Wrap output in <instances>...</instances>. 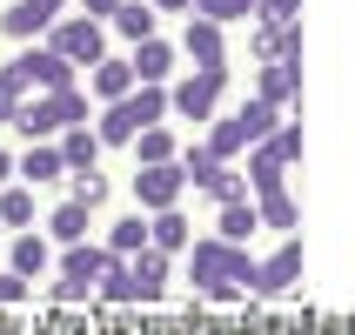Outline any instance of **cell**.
<instances>
[{"instance_id": "cell-1", "label": "cell", "mask_w": 355, "mask_h": 335, "mask_svg": "<svg viewBox=\"0 0 355 335\" xmlns=\"http://www.w3.org/2000/svg\"><path fill=\"white\" fill-rule=\"evenodd\" d=\"M255 275H261V261L248 255L241 241L208 235V241H195V248H188V282H195V295L208 289V282H241V289H255Z\"/></svg>"}, {"instance_id": "cell-2", "label": "cell", "mask_w": 355, "mask_h": 335, "mask_svg": "<svg viewBox=\"0 0 355 335\" xmlns=\"http://www.w3.org/2000/svg\"><path fill=\"white\" fill-rule=\"evenodd\" d=\"M47 47L54 54H67L74 67H94V60H107V20H94V14H60L54 27H47Z\"/></svg>"}, {"instance_id": "cell-3", "label": "cell", "mask_w": 355, "mask_h": 335, "mask_svg": "<svg viewBox=\"0 0 355 335\" xmlns=\"http://www.w3.org/2000/svg\"><path fill=\"white\" fill-rule=\"evenodd\" d=\"M7 67H14L20 80H27V87H34V94H60V87H74V60L67 54H54V47H47V40H27V47H20L14 60H7Z\"/></svg>"}, {"instance_id": "cell-4", "label": "cell", "mask_w": 355, "mask_h": 335, "mask_svg": "<svg viewBox=\"0 0 355 335\" xmlns=\"http://www.w3.org/2000/svg\"><path fill=\"white\" fill-rule=\"evenodd\" d=\"M181 195H188V168H181V161H148V168H135V201H141V215L181 208Z\"/></svg>"}, {"instance_id": "cell-5", "label": "cell", "mask_w": 355, "mask_h": 335, "mask_svg": "<svg viewBox=\"0 0 355 335\" xmlns=\"http://www.w3.org/2000/svg\"><path fill=\"white\" fill-rule=\"evenodd\" d=\"M221 87H228V67H195V74H181L175 87H168V101H175V114H188V121H215Z\"/></svg>"}, {"instance_id": "cell-6", "label": "cell", "mask_w": 355, "mask_h": 335, "mask_svg": "<svg viewBox=\"0 0 355 335\" xmlns=\"http://www.w3.org/2000/svg\"><path fill=\"white\" fill-rule=\"evenodd\" d=\"M295 275H302V228H295V235H282V248L261 261L255 295H261V302H268V295H282V289H295Z\"/></svg>"}, {"instance_id": "cell-7", "label": "cell", "mask_w": 355, "mask_h": 335, "mask_svg": "<svg viewBox=\"0 0 355 335\" xmlns=\"http://www.w3.org/2000/svg\"><path fill=\"white\" fill-rule=\"evenodd\" d=\"M60 175H67L60 141H27V148H20V175H14V181H27V188H54Z\"/></svg>"}, {"instance_id": "cell-8", "label": "cell", "mask_w": 355, "mask_h": 335, "mask_svg": "<svg viewBox=\"0 0 355 335\" xmlns=\"http://www.w3.org/2000/svg\"><path fill=\"white\" fill-rule=\"evenodd\" d=\"M181 54L195 60V67H228V60H221V20L188 14V27H181Z\"/></svg>"}, {"instance_id": "cell-9", "label": "cell", "mask_w": 355, "mask_h": 335, "mask_svg": "<svg viewBox=\"0 0 355 335\" xmlns=\"http://www.w3.org/2000/svg\"><path fill=\"white\" fill-rule=\"evenodd\" d=\"M87 80H94L87 94H94L101 108H107V101H128V94L141 87V80H135V60H114V54H107V60H94V67H87Z\"/></svg>"}, {"instance_id": "cell-10", "label": "cell", "mask_w": 355, "mask_h": 335, "mask_svg": "<svg viewBox=\"0 0 355 335\" xmlns=\"http://www.w3.org/2000/svg\"><path fill=\"white\" fill-rule=\"evenodd\" d=\"M20 141H54L60 135V108H54V94H34V101H20V114L7 121Z\"/></svg>"}, {"instance_id": "cell-11", "label": "cell", "mask_w": 355, "mask_h": 335, "mask_svg": "<svg viewBox=\"0 0 355 335\" xmlns=\"http://www.w3.org/2000/svg\"><path fill=\"white\" fill-rule=\"evenodd\" d=\"M255 94H261V101H275V108H288V101L302 94V60H261Z\"/></svg>"}, {"instance_id": "cell-12", "label": "cell", "mask_w": 355, "mask_h": 335, "mask_svg": "<svg viewBox=\"0 0 355 335\" xmlns=\"http://www.w3.org/2000/svg\"><path fill=\"white\" fill-rule=\"evenodd\" d=\"M128 275H135V302H161L168 295V255H161V248L128 255Z\"/></svg>"}, {"instance_id": "cell-13", "label": "cell", "mask_w": 355, "mask_h": 335, "mask_svg": "<svg viewBox=\"0 0 355 335\" xmlns=\"http://www.w3.org/2000/svg\"><path fill=\"white\" fill-rule=\"evenodd\" d=\"M148 241H155L161 255H188L195 248V228H188L181 208H161V215H148Z\"/></svg>"}, {"instance_id": "cell-14", "label": "cell", "mask_w": 355, "mask_h": 335, "mask_svg": "<svg viewBox=\"0 0 355 335\" xmlns=\"http://www.w3.org/2000/svg\"><path fill=\"white\" fill-rule=\"evenodd\" d=\"M107 27H114L121 40H135V47H141L148 34H161V7H155V0H121Z\"/></svg>"}, {"instance_id": "cell-15", "label": "cell", "mask_w": 355, "mask_h": 335, "mask_svg": "<svg viewBox=\"0 0 355 335\" xmlns=\"http://www.w3.org/2000/svg\"><path fill=\"white\" fill-rule=\"evenodd\" d=\"M47 261H54L47 235H34V228H14V248H7V268H20L27 282H40V275H47Z\"/></svg>"}, {"instance_id": "cell-16", "label": "cell", "mask_w": 355, "mask_h": 335, "mask_svg": "<svg viewBox=\"0 0 355 335\" xmlns=\"http://www.w3.org/2000/svg\"><path fill=\"white\" fill-rule=\"evenodd\" d=\"M128 60H135V80H168V74H175V60H181V47H175V40H161V34H148Z\"/></svg>"}, {"instance_id": "cell-17", "label": "cell", "mask_w": 355, "mask_h": 335, "mask_svg": "<svg viewBox=\"0 0 355 335\" xmlns=\"http://www.w3.org/2000/svg\"><path fill=\"white\" fill-rule=\"evenodd\" d=\"M201 148L215 161H241L255 141H248V128H241V114H228V121H208V135H201Z\"/></svg>"}, {"instance_id": "cell-18", "label": "cell", "mask_w": 355, "mask_h": 335, "mask_svg": "<svg viewBox=\"0 0 355 335\" xmlns=\"http://www.w3.org/2000/svg\"><path fill=\"white\" fill-rule=\"evenodd\" d=\"M60 161H67V175H87V168H101V135L94 128H60Z\"/></svg>"}, {"instance_id": "cell-19", "label": "cell", "mask_w": 355, "mask_h": 335, "mask_svg": "<svg viewBox=\"0 0 355 335\" xmlns=\"http://www.w3.org/2000/svg\"><path fill=\"white\" fill-rule=\"evenodd\" d=\"M94 135H101V148H135L141 121H135V108H128V101H107V108H101V121H94Z\"/></svg>"}, {"instance_id": "cell-20", "label": "cell", "mask_w": 355, "mask_h": 335, "mask_svg": "<svg viewBox=\"0 0 355 335\" xmlns=\"http://www.w3.org/2000/svg\"><path fill=\"white\" fill-rule=\"evenodd\" d=\"M248 188L255 195H275V188H288V161H275V148H248Z\"/></svg>"}, {"instance_id": "cell-21", "label": "cell", "mask_w": 355, "mask_h": 335, "mask_svg": "<svg viewBox=\"0 0 355 335\" xmlns=\"http://www.w3.org/2000/svg\"><path fill=\"white\" fill-rule=\"evenodd\" d=\"M107 261H114V248H94V241H67V248H60V268L74 282H101Z\"/></svg>"}, {"instance_id": "cell-22", "label": "cell", "mask_w": 355, "mask_h": 335, "mask_svg": "<svg viewBox=\"0 0 355 335\" xmlns=\"http://www.w3.org/2000/svg\"><path fill=\"white\" fill-rule=\"evenodd\" d=\"M87 215H94V208L67 195L54 215H47V241H60V248H67V241H87Z\"/></svg>"}, {"instance_id": "cell-23", "label": "cell", "mask_w": 355, "mask_h": 335, "mask_svg": "<svg viewBox=\"0 0 355 335\" xmlns=\"http://www.w3.org/2000/svg\"><path fill=\"white\" fill-rule=\"evenodd\" d=\"M255 228H261V208H255V201H221V228H215L221 241H241V248H248Z\"/></svg>"}, {"instance_id": "cell-24", "label": "cell", "mask_w": 355, "mask_h": 335, "mask_svg": "<svg viewBox=\"0 0 355 335\" xmlns=\"http://www.w3.org/2000/svg\"><path fill=\"white\" fill-rule=\"evenodd\" d=\"M255 208H261V228H275V235H295V228H302V208H295V195H288V188L261 195Z\"/></svg>"}, {"instance_id": "cell-25", "label": "cell", "mask_w": 355, "mask_h": 335, "mask_svg": "<svg viewBox=\"0 0 355 335\" xmlns=\"http://www.w3.org/2000/svg\"><path fill=\"white\" fill-rule=\"evenodd\" d=\"M128 108H135V121H141V128H155V121L175 108V101H168V80H141L135 94H128Z\"/></svg>"}, {"instance_id": "cell-26", "label": "cell", "mask_w": 355, "mask_h": 335, "mask_svg": "<svg viewBox=\"0 0 355 335\" xmlns=\"http://www.w3.org/2000/svg\"><path fill=\"white\" fill-rule=\"evenodd\" d=\"M107 248H114L121 261L141 255V248H155V241H148V215H121L114 228H107Z\"/></svg>"}, {"instance_id": "cell-27", "label": "cell", "mask_w": 355, "mask_h": 335, "mask_svg": "<svg viewBox=\"0 0 355 335\" xmlns=\"http://www.w3.org/2000/svg\"><path fill=\"white\" fill-rule=\"evenodd\" d=\"M94 302H107V309H121V302H135V275H128V261H107L101 268V282H94Z\"/></svg>"}, {"instance_id": "cell-28", "label": "cell", "mask_w": 355, "mask_h": 335, "mask_svg": "<svg viewBox=\"0 0 355 335\" xmlns=\"http://www.w3.org/2000/svg\"><path fill=\"white\" fill-rule=\"evenodd\" d=\"M148 161H181V148H175V135H168V128H141L135 135V168H148Z\"/></svg>"}, {"instance_id": "cell-29", "label": "cell", "mask_w": 355, "mask_h": 335, "mask_svg": "<svg viewBox=\"0 0 355 335\" xmlns=\"http://www.w3.org/2000/svg\"><path fill=\"white\" fill-rule=\"evenodd\" d=\"M0 221L7 228H34V188L27 181H7L0 188Z\"/></svg>"}, {"instance_id": "cell-30", "label": "cell", "mask_w": 355, "mask_h": 335, "mask_svg": "<svg viewBox=\"0 0 355 335\" xmlns=\"http://www.w3.org/2000/svg\"><path fill=\"white\" fill-rule=\"evenodd\" d=\"M241 128H248V141H268L282 128V108H275V101H261V94H248V101H241Z\"/></svg>"}, {"instance_id": "cell-31", "label": "cell", "mask_w": 355, "mask_h": 335, "mask_svg": "<svg viewBox=\"0 0 355 335\" xmlns=\"http://www.w3.org/2000/svg\"><path fill=\"white\" fill-rule=\"evenodd\" d=\"M0 34L14 40V47H27V40H40V34H47V27H40V20L27 14V7H20V0H14V7H7V14H0Z\"/></svg>"}, {"instance_id": "cell-32", "label": "cell", "mask_w": 355, "mask_h": 335, "mask_svg": "<svg viewBox=\"0 0 355 335\" xmlns=\"http://www.w3.org/2000/svg\"><path fill=\"white\" fill-rule=\"evenodd\" d=\"M54 108H60V128H94V121H87L94 94H80V87H60V94H54Z\"/></svg>"}, {"instance_id": "cell-33", "label": "cell", "mask_w": 355, "mask_h": 335, "mask_svg": "<svg viewBox=\"0 0 355 335\" xmlns=\"http://www.w3.org/2000/svg\"><path fill=\"white\" fill-rule=\"evenodd\" d=\"M261 148H275V161H288V168H295V161H302V121H282Z\"/></svg>"}, {"instance_id": "cell-34", "label": "cell", "mask_w": 355, "mask_h": 335, "mask_svg": "<svg viewBox=\"0 0 355 335\" xmlns=\"http://www.w3.org/2000/svg\"><path fill=\"white\" fill-rule=\"evenodd\" d=\"M20 101H27V80H20L14 67H0V128L20 114Z\"/></svg>"}, {"instance_id": "cell-35", "label": "cell", "mask_w": 355, "mask_h": 335, "mask_svg": "<svg viewBox=\"0 0 355 335\" xmlns=\"http://www.w3.org/2000/svg\"><path fill=\"white\" fill-rule=\"evenodd\" d=\"M67 195L87 201V208H101V201H107V175H101V168H87V175H74V188H67Z\"/></svg>"}, {"instance_id": "cell-36", "label": "cell", "mask_w": 355, "mask_h": 335, "mask_svg": "<svg viewBox=\"0 0 355 335\" xmlns=\"http://www.w3.org/2000/svg\"><path fill=\"white\" fill-rule=\"evenodd\" d=\"M47 302H60V309H74V302H94V282H74V275H60L54 289H47Z\"/></svg>"}, {"instance_id": "cell-37", "label": "cell", "mask_w": 355, "mask_h": 335, "mask_svg": "<svg viewBox=\"0 0 355 335\" xmlns=\"http://www.w3.org/2000/svg\"><path fill=\"white\" fill-rule=\"evenodd\" d=\"M188 14H208V20H221V27H228V20H241V0H195Z\"/></svg>"}, {"instance_id": "cell-38", "label": "cell", "mask_w": 355, "mask_h": 335, "mask_svg": "<svg viewBox=\"0 0 355 335\" xmlns=\"http://www.w3.org/2000/svg\"><path fill=\"white\" fill-rule=\"evenodd\" d=\"M302 14V0H261L255 7V20H268V27H282V20H295Z\"/></svg>"}, {"instance_id": "cell-39", "label": "cell", "mask_w": 355, "mask_h": 335, "mask_svg": "<svg viewBox=\"0 0 355 335\" xmlns=\"http://www.w3.org/2000/svg\"><path fill=\"white\" fill-rule=\"evenodd\" d=\"M20 7H27V14H34L40 27H54V20L67 14V0H20ZM40 40H47V34H40Z\"/></svg>"}, {"instance_id": "cell-40", "label": "cell", "mask_w": 355, "mask_h": 335, "mask_svg": "<svg viewBox=\"0 0 355 335\" xmlns=\"http://www.w3.org/2000/svg\"><path fill=\"white\" fill-rule=\"evenodd\" d=\"M34 295V282L20 275V268H7V275H0V302H27Z\"/></svg>"}, {"instance_id": "cell-41", "label": "cell", "mask_w": 355, "mask_h": 335, "mask_svg": "<svg viewBox=\"0 0 355 335\" xmlns=\"http://www.w3.org/2000/svg\"><path fill=\"white\" fill-rule=\"evenodd\" d=\"M201 295L215 302V309H235V302H241V282H208V289H201Z\"/></svg>"}, {"instance_id": "cell-42", "label": "cell", "mask_w": 355, "mask_h": 335, "mask_svg": "<svg viewBox=\"0 0 355 335\" xmlns=\"http://www.w3.org/2000/svg\"><path fill=\"white\" fill-rule=\"evenodd\" d=\"M74 7H80V14H94V20H114L121 0H74Z\"/></svg>"}, {"instance_id": "cell-43", "label": "cell", "mask_w": 355, "mask_h": 335, "mask_svg": "<svg viewBox=\"0 0 355 335\" xmlns=\"http://www.w3.org/2000/svg\"><path fill=\"white\" fill-rule=\"evenodd\" d=\"M14 175H20V155H7V148H0V188H7Z\"/></svg>"}, {"instance_id": "cell-44", "label": "cell", "mask_w": 355, "mask_h": 335, "mask_svg": "<svg viewBox=\"0 0 355 335\" xmlns=\"http://www.w3.org/2000/svg\"><path fill=\"white\" fill-rule=\"evenodd\" d=\"M161 14H188V7H195V0H155Z\"/></svg>"}, {"instance_id": "cell-45", "label": "cell", "mask_w": 355, "mask_h": 335, "mask_svg": "<svg viewBox=\"0 0 355 335\" xmlns=\"http://www.w3.org/2000/svg\"><path fill=\"white\" fill-rule=\"evenodd\" d=\"M255 7H261V0H241V14H255Z\"/></svg>"}, {"instance_id": "cell-46", "label": "cell", "mask_w": 355, "mask_h": 335, "mask_svg": "<svg viewBox=\"0 0 355 335\" xmlns=\"http://www.w3.org/2000/svg\"><path fill=\"white\" fill-rule=\"evenodd\" d=\"M0 228H7V221H0Z\"/></svg>"}]
</instances>
